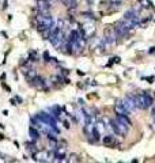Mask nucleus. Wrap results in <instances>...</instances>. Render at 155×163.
Returning a JSON list of instances; mask_svg holds the SVG:
<instances>
[{
    "label": "nucleus",
    "instance_id": "4468645a",
    "mask_svg": "<svg viewBox=\"0 0 155 163\" xmlns=\"http://www.w3.org/2000/svg\"><path fill=\"white\" fill-rule=\"evenodd\" d=\"M91 136L94 137V142H98L99 139H101V132H98L97 129H95V127H94V129H93V133H91Z\"/></svg>",
    "mask_w": 155,
    "mask_h": 163
},
{
    "label": "nucleus",
    "instance_id": "20e7f679",
    "mask_svg": "<svg viewBox=\"0 0 155 163\" xmlns=\"http://www.w3.org/2000/svg\"><path fill=\"white\" fill-rule=\"evenodd\" d=\"M124 106L127 107L128 112H132V110L136 109V105H135V95H132V94H128V95H125V98H124Z\"/></svg>",
    "mask_w": 155,
    "mask_h": 163
},
{
    "label": "nucleus",
    "instance_id": "423d86ee",
    "mask_svg": "<svg viewBox=\"0 0 155 163\" xmlns=\"http://www.w3.org/2000/svg\"><path fill=\"white\" fill-rule=\"evenodd\" d=\"M116 120H118L120 122H123L124 125H127L128 128L132 127V121L129 120L128 114H118V113H116Z\"/></svg>",
    "mask_w": 155,
    "mask_h": 163
},
{
    "label": "nucleus",
    "instance_id": "39448f33",
    "mask_svg": "<svg viewBox=\"0 0 155 163\" xmlns=\"http://www.w3.org/2000/svg\"><path fill=\"white\" fill-rule=\"evenodd\" d=\"M37 7L39 11H49L52 8V3L49 0H37Z\"/></svg>",
    "mask_w": 155,
    "mask_h": 163
},
{
    "label": "nucleus",
    "instance_id": "0eeeda50",
    "mask_svg": "<svg viewBox=\"0 0 155 163\" xmlns=\"http://www.w3.org/2000/svg\"><path fill=\"white\" fill-rule=\"evenodd\" d=\"M23 74H25V79L27 83H32V82L37 78V71H35V69H29V71H25Z\"/></svg>",
    "mask_w": 155,
    "mask_h": 163
},
{
    "label": "nucleus",
    "instance_id": "aec40b11",
    "mask_svg": "<svg viewBox=\"0 0 155 163\" xmlns=\"http://www.w3.org/2000/svg\"><path fill=\"white\" fill-rule=\"evenodd\" d=\"M114 63H120V57H112L109 65H112V64H114Z\"/></svg>",
    "mask_w": 155,
    "mask_h": 163
},
{
    "label": "nucleus",
    "instance_id": "a211bd4d",
    "mask_svg": "<svg viewBox=\"0 0 155 163\" xmlns=\"http://www.w3.org/2000/svg\"><path fill=\"white\" fill-rule=\"evenodd\" d=\"M56 27L59 29V30H61V31H63V29H64V21L59 19V21L56 22Z\"/></svg>",
    "mask_w": 155,
    "mask_h": 163
},
{
    "label": "nucleus",
    "instance_id": "ddd939ff",
    "mask_svg": "<svg viewBox=\"0 0 155 163\" xmlns=\"http://www.w3.org/2000/svg\"><path fill=\"white\" fill-rule=\"evenodd\" d=\"M79 37H80L79 30H71V31H70V38H68V39H70L71 42H78Z\"/></svg>",
    "mask_w": 155,
    "mask_h": 163
},
{
    "label": "nucleus",
    "instance_id": "7ed1b4c3",
    "mask_svg": "<svg viewBox=\"0 0 155 163\" xmlns=\"http://www.w3.org/2000/svg\"><path fill=\"white\" fill-rule=\"evenodd\" d=\"M114 29H116V33H117V36H118V38L125 37L128 34V31H129V27L125 25L124 19H123V21L116 22V23H114Z\"/></svg>",
    "mask_w": 155,
    "mask_h": 163
},
{
    "label": "nucleus",
    "instance_id": "1a4fd4ad",
    "mask_svg": "<svg viewBox=\"0 0 155 163\" xmlns=\"http://www.w3.org/2000/svg\"><path fill=\"white\" fill-rule=\"evenodd\" d=\"M29 135L32 136L33 140H38L41 137V132H39V129H35V127L33 125V127L29 128Z\"/></svg>",
    "mask_w": 155,
    "mask_h": 163
},
{
    "label": "nucleus",
    "instance_id": "9b49d317",
    "mask_svg": "<svg viewBox=\"0 0 155 163\" xmlns=\"http://www.w3.org/2000/svg\"><path fill=\"white\" fill-rule=\"evenodd\" d=\"M102 143H103V145H106V147L113 145V144H114V136H113V135H106V136H103Z\"/></svg>",
    "mask_w": 155,
    "mask_h": 163
},
{
    "label": "nucleus",
    "instance_id": "cd10ccee",
    "mask_svg": "<svg viewBox=\"0 0 155 163\" xmlns=\"http://www.w3.org/2000/svg\"><path fill=\"white\" fill-rule=\"evenodd\" d=\"M10 102H11V103H12V105H18V103H17V101H15V98H12V99H11V101H10Z\"/></svg>",
    "mask_w": 155,
    "mask_h": 163
},
{
    "label": "nucleus",
    "instance_id": "c756f323",
    "mask_svg": "<svg viewBox=\"0 0 155 163\" xmlns=\"http://www.w3.org/2000/svg\"><path fill=\"white\" fill-rule=\"evenodd\" d=\"M56 1H57V0H50V3H52V4H53V3H56Z\"/></svg>",
    "mask_w": 155,
    "mask_h": 163
},
{
    "label": "nucleus",
    "instance_id": "9d476101",
    "mask_svg": "<svg viewBox=\"0 0 155 163\" xmlns=\"http://www.w3.org/2000/svg\"><path fill=\"white\" fill-rule=\"evenodd\" d=\"M143 98H144L146 109H148V107H151L152 105H154V102H152V97L150 95L148 92H143Z\"/></svg>",
    "mask_w": 155,
    "mask_h": 163
},
{
    "label": "nucleus",
    "instance_id": "6ab92c4d",
    "mask_svg": "<svg viewBox=\"0 0 155 163\" xmlns=\"http://www.w3.org/2000/svg\"><path fill=\"white\" fill-rule=\"evenodd\" d=\"M70 158H71V162H80V159H79V156L76 155V154H71L70 155Z\"/></svg>",
    "mask_w": 155,
    "mask_h": 163
},
{
    "label": "nucleus",
    "instance_id": "a878e982",
    "mask_svg": "<svg viewBox=\"0 0 155 163\" xmlns=\"http://www.w3.org/2000/svg\"><path fill=\"white\" fill-rule=\"evenodd\" d=\"M7 7H8V3H7V0H6V1L3 3V10H6Z\"/></svg>",
    "mask_w": 155,
    "mask_h": 163
},
{
    "label": "nucleus",
    "instance_id": "412c9836",
    "mask_svg": "<svg viewBox=\"0 0 155 163\" xmlns=\"http://www.w3.org/2000/svg\"><path fill=\"white\" fill-rule=\"evenodd\" d=\"M61 1H63V4H65L67 7H70L71 3H72V0H61Z\"/></svg>",
    "mask_w": 155,
    "mask_h": 163
},
{
    "label": "nucleus",
    "instance_id": "dca6fc26",
    "mask_svg": "<svg viewBox=\"0 0 155 163\" xmlns=\"http://www.w3.org/2000/svg\"><path fill=\"white\" fill-rule=\"evenodd\" d=\"M94 127H95V129H97L98 132H101V133H102V132L105 131V125H103L102 122H95Z\"/></svg>",
    "mask_w": 155,
    "mask_h": 163
},
{
    "label": "nucleus",
    "instance_id": "f3484780",
    "mask_svg": "<svg viewBox=\"0 0 155 163\" xmlns=\"http://www.w3.org/2000/svg\"><path fill=\"white\" fill-rule=\"evenodd\" d=\"M50 82H52V84H57V83L61 82V78L60 76H52V78H50Z\"/></svg>",
    "mask_w": 155,
    "mask_h": 163
},
{
    "label": "nucleus",
    "instance_id": "5701e85b",
    "mask_svg": "<svg viewBox=\"0 0 155 163\" xmlns=\"http://www.w3.org/2000/svg\"><path fill=\"white\" fill-rule=\"evenodd\" d=\"M15 101H17V102H18V103H22V102H23V99H22L21 97H18V95H17V97H15Z\"/></svg>",
    "mask_w": 155,
    "mask_h": 163
},
{
    "label": "nucleus",
    "instance_id": "2eb2a0df",
    "mask_svg": "<svg viewBox=\"0 0 155 163\" xmlns=\"http://www.w3.org/2000/svg\"><path fill=\"white\" fill-rule=\"evenodd\" d=\"M139 6H141V7H151V1L150 0H139Z\"/></svg>",
    "mask_w": 155,
    "mask_h": 163
},
{
    "label": "nucleus",
    "instance_id": "4be33fe9",
    "mask_svg": "<svg viewBox=\"0 0 155 163\" xmlns=\"http://www.w3.org/2000/svg\"><path fill=\"white\" fill-rule=\"evenodd\" d=\"M44 59H45V61H49L50 59H49V53H48V52H45V53H44Z\"/></svg>",
    "mask_w": 155,
    "mask_h": 163
},
{
    "label": "nucleus",
    "instance_id": "6e6552de",
    "mask_svg": "<svg viewBox=\"0 0 155 163\" xmlns=\"http://www.w3.org/2000/svg\"><path fill=\"white\" fill-rule=\"evenodd\" d=\"M135 105H136V107H139V109H146L144 98H143V92H141V94H139V95H135Z\"/></svg>",
    "mask_w": 155,
    "mask_h": 163
},
{
    "label": "nucleus",
    "instance_id": "393cba45",
    "mask_svg": "<svg viewBox=\"0 0 155 163\" xmlns=\"http://www.w3.org/2000/svg\"><path fill=\"white\" fill-rule=\"evenodd\" d=\"M63 124H64V128H65V129H70V122H68V121H64Z\"/></svg>",
    "mask_w": 155,
    "mask_h": 163
},
{
    "label": "nucleus",
    "instance_id": "f257e3e1",
    "mask_svg": "<svg viewBox=\"0 0 155 163\" xmlns=\"http://www.w3.org/2000/svg\"><path fill=\"white\" fill-rule=\"evenodd\" d=\"M103 38L106 39V42L109 44V45H113V44L116 42L118 36H117L114 26H108V27L103 30Z\"/></svg>",
    "mask_w": 155,
    "mask_h": 163
},
{
    "label": "nucleus",
    "instance_id": "b1692460",
    "mask_svg": "<svg viewBox=\"0 0 155 163\" xmlns=\"http://www.w3.org/2000/svg\"><path fill=\"white\" fill-rule=\"evenodd\" d=\"M148 54H155V46H152L151 49L148 50Z\"/></svg>",
    "mask_w": 155,
    "mask_h": 163
},
{
    "label": "nucleus",
    "instance_id": "f03ea898",
    "mask_svg": "<svg viewBox=\"0 0 155 163\" xmlns=\"http://www.w3.org/2000/svg\"><path fill=\"white\" fill-rule=\"evenodd\" d=\"M110 128H112L113 131L116 132V135H118V136H125L128 133V129H129L127 125H124L123 122H120L118 120L110 121Z\"/></svg>",
    "mask_w": 155,
    "mask_h": 163
},
{
    "label": "nucleus",
    "instance_id": "bb28decb",
    "mask_svg": "<svg viewBox=\"0 0 155 163\" xmlns=\"http://www.w3.org/2000/svg\"><path fill=\"white\" fill-rule=\"evenodd\" d=\"M110 3H123V0H110Z\"/></svg>",
    "mask_w": 155,
    "mask_h": 163
},
{
    "label": "nucleus",
    "instance_id": "f8f14e48",
    "mask_svg": "<svg viewBox=\"0 0 155 163\" xmlns=\"http://www.w3.org/2000/svg\"><path fill=\"white\" fill-rule=\"evenodd\" d=\"M30 84L35 86L37 89H44V86H45V80H44L42 78H38V76H37V78H35L34 80L30 83Z\"/></svg>",
    "mask_w": 155,
    "mask_h": 163
},
{
    "label": "nucleus",
    "instance_id": "c85d7f7f",
    "mask_svg": "<svg viewBox=\"0 0 155 163\" xmlns=\"http://www.w3.org/2000/svg\"><path fill=\"white\" fill-rule=\"evenodd\" d=\"M147 80H148V83H152V80H154V78H148Z\"/></svg>",
    "mask_w": 155,
    "mask_h": 163
}]
</instances>
